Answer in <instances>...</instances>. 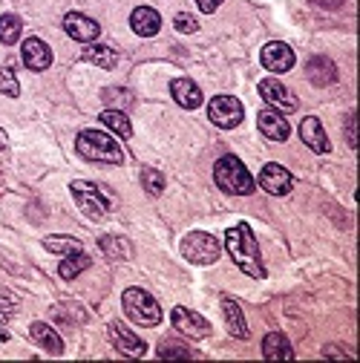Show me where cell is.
Segmentation results:
<instances>
[{"label":"cell","mask_w":360,"mask_h":363,"mask_svg":"<svg viewBox=\"0 0 360 363\" xmlns=\"http://www.w3.org/2000/svg\"><path fill=\"white\" fill-rule=\"evenodd\" d=\"M225 248H228L231 259L240 265V271H245L248 277H257V280L265 277L259 245H257V237H254L248 222H240V225H234V228H228V234H225Z\"/></svg>","instance_id":"obj_1"},{"label":"cell","mask_w":360,"mask_h":363,"mask_svg":"<svg viewBox=\"0 0 360 363\" xmlns=\"http://www.w3.org/2000/svg\"><path fill=\"white\" fill-rule=\"evenodd\" d=\"M75 150H78V156H84L89 162H101V164H121L124 162L118 142L101 130H81L78 139H75Z\"/></svg>","instance_id":"obj_2"},{"label":"cell","mask_w":360,"mask_h":363,"mask_svg":"<svg viewBox=\"0 0 360 363\" xmlns=\"http://www.w3.org/2000/svg\"><path fill=\"white\" fill-rule=\"evenodd\" d=\"M213 182L225 194H234V196H248L257 188V179L248 173V167L237 156H222L213 164Z\"/></svg>","instance_id":"obj_3"},{"label":"cell","mask_w":360,"mask_h":363,"mask_svg":"<svg viewBox=\"0 0 360 363\" xmlns=\"http://www.w3.org/2000/svg\"><path fill=\"white\" fill-rule=\"evenodd\" d=\"M121 306H124V314L139 326H159L162 323V308L153 300V294H147L145 289H127L121 294Z\"/></svg>","instance_id":"obj_4"},{"label":"cell","mask_w":360,"mask_h":363,"mask_svg":"<svg viewBox=\"0 0 360 363\" xmlns=\"http://www.w3.org/2000/svg\"><path fill=\"white\" fill-rule=\"evenodd\" d=\"M69 191H72V196H75V202H78V208H81V213H84L86 219H104V216H107L110 199L101 194V188L93 185V182L75 179L72 185H69Z\"/></svg>","instance_id":"obj_5"},{"label":"cell","mask_w":360,"mask_h":363,"mask_svg":"<svg viewBox=\"0 0 360 363\" xmlns=\"http://www.w3.org/2000/svg\"><path fill=\"white\" fill-rule=\"evenodd\" d=\"M222 254V245L216 237L205 234V231H191L185 240H182V257L193 265H210L216 262Z\"/></svg>","instance_id":"obj_6"},{"label":"cell","mask_w":360,"mask_h":363,"mask_svg":"<svg viewBox=\"0 0 360 363\" xmlns=\"http://www.w3.org/2000/svg\"><path fill=\"white\" fill-rule=\"evenodd\" d=\"M242 116H245V110H242V104H240L234 96H216V99H210L208 118H210L216 127L231 130V127H237V124L242 121Z\"/></svg>","instance_id":"obj_7"},{"label":"cell","mask_w":360,"mask_h":363,"mask_svg":"<svg viewBox=\"0 0 360 363\" xmlns=\"http://www.w3.org/2000/svg\"><path fill=\"white\" fill-rule=\"evenodd\" d=\"M170 320H173V329L176 332H182V335H188V337H193V340H202V337H208L213 329H210V323L205 320L202 314H196V311H191V308H185V306H176L173 311H170Z\"/></svg>","instance_id":"obj_8"},{"label":"cell","mask_w":360,"mask_h":363,"mask_svg":"<svg viewBox=\"0 0 360 363\" xmlns=\"http://www.w3.org/2000/svg\"><path fill=\"white\" fill-rule=\"evenodd\" d=\"M259 96L271 104L277 113H294L297 110V99H294V93L286 86V84H280L277 78H262L259 81Z\"/></svg>","instance_id":"obj_9"},{"label":"cell","mask_w":360,"mask_h":363,"mask_svg":"<svg viewBox=\"0 0 360 363\" xmlns=\"http://www.w3.org/2000/svg\"><path fill=\"white\" fill-rule=\"evenodd\" d=\"M259 188L265 194H271V196H286L294 188V179L283 164L271 162V164H265L262 173H259Z\"/></svg>","instance_id":"obj_10"},{"label":"cell","mask_w":360,"mask_h":363,"mask_svg":"<svg viewBox=\"0 0 360 363\" xmlns=\"http://www.w3.org/2000/svg\"><path fill=\"white\" fill-rule=\"evenodd\" d=\"M259 61H262L265 69H271V72H288L294 67V52H291L288 43L271 40V43H265V47H262Z\"/></svg>","instance_id":"obj_11"},{"label":"cell","mask_w":360,"mask_h":363,"mask_svg":"<svg viewBox=\"0 0 360 363\" xmlns=\"http://www.w3.org/2000/svg\"><path fill=\"white\" fill-rule=\"evenodd\" d=\"M64 32H67L72 40H81V43H93V40H99V35H101V26H99L93 18L81 15V12H69V15L64 18Z\"/></svg>","instance_id":"obj_12"},{"label":"cell","mask_w":360,"mask_h":363,"mask_svg":"<svg viewBox=\"0 0 360 363\" xmlns=\"http://www.w3.org/2000/svg\"><path fill=\"white\" fill-rule=\"evenodd\" d=\"M21 58L32 72H43V69H50V64H52V50L40 38H26L23 50H21Z\"/></svg>","instance_id":"obj_13"},{"label":"cell","mask_w":360,"mask_h":363,"mask_svg":"<svg viewBox=\"0 0 360 363\" xmlns=\"http://www.w3.org/2000/svg\"><path fill=\"white\" fill-rule=\"evenodd\" d=\"M107 332H110V337H113V343H116L118 352H124V354H130V357H142V354H147V343L139 340V337L133 335L124 323L113 320V323L107 326Z\"/></svg>","instance_id":"obj_14"},{"label":"cell","mask_w":360,"mask_h":363,"mask_svg":"<svg viewBox=\"0 0 360 363\" xmlns=\"http://www.w3.org/2000/svg\"><path fill=\"white\" fill-rule=\"evenodd\" d=\"M300 139H303V145H308L314 153H329V150H332L329 135H326L320 118H314V116H308V118L300 121Z\"/></svg>","instance_id":"obj_15"},{"label":"cell","mask_w":360,"mask_h":363,"mask_svg":"<svg viewBox=\"0 0 360 363\" xmlns=\"http://www.w3.org/2000/svg\"><path fill=\"white\" fill-rule=\"evenodd\" d=\"M305 75H308V81L314 86H332L337 81V67L329 58H323V55H314L305 64Z\"/></svg>","instance_id":"obj_16"},{"label":"cell","mask_w":360,"mask_h":363,"mask_svg":"<svg viewBox=\"0 0 360 363\" xmlns=\"http://www.w3.org/2000/svg\"><path fill=\"white\" fill-rule=\"evenodd\" d=\"M170 93H173L176 104L185 107V110H196V107L202 104V89H199L191 78H176V81L170 84Z\"/></svg>","instance_id":"obj_17"},{"label":"cell","mask_w":360,"mask_h":363,"mask_svg":"<svg viewBox=\"0 0 360 363\" xmlns=\"http://www.w3.org/2000/svg\"><path fill=\"white\" fill-rule=\"evenodd\" d=\"M257 124H259V130L268 135L271 142H286L288 139V121L277 113V110H262L259 116H257Z\"/></svg>","instance_id":"obj_18"},{"label":"cell","mask_w":360,"mask_h":363,"mask_svg":"<svg viewBox=\"0 0 360 363\" xmlns=\"http://www.w3.org/2000/svg\"><path fill=\"white\" fill-rule=\"evenodd\" d=\"M130 26H133V32L142 35V38H153L162 29V18L150 6H139V9H133V15H130Z\"/></svg>","instance_id":"obj_19"},{"label":"cell","mask_w":360,"mask_h":363,"mask_svg":"<svg viewBox=\"0 0 360 363\" xmlns=\"http://www.w3.org/2000/svg\"><path fill=\"white\" fill-rule=\"evenodd\" d=\"M222 311H225V323H228V332L240 340L248 337V323H245V317H242V308L237 300L231 297H222Z\"/></svg>","instance_id":"obj_20"},{"label":"cell","mask_w":360,"mask_h":363,"mask_svg":"<svg viewBox=\"0 0 360 363\" xmlns=\"http://www.w3.org/2000/svg\"><path fill=\"white\" fill-rule=\"evenodd\" d=\"M29 335H32V340L40 346V349H47L50 354H61L64 352V340L58 337V332L55 329H50L47 323H32V329H29Z\"/></svg>","instance_id":"obj_21"},{"label":"cell","mask_w":360,"mask_h":363,"mask_svg":"<svg viewBox=\"0 0 360 363\" xmlns=\"http://www.w3.org/2000/svg\"><path fill=\"white\" fill-rule=\"evenodd\" d=\"M262 357H268V360H291L294 357V349L288 346V340H286V335H280V332H271V335H265V340H262Z\"/></svg>","instance_id":"obj_22"},{"label":"cell","mask_w":360,"mask_h":363,"mask_svg":"<svg viewBox=\"0 0 360 363\" xmlns=\"http://www.w3.org/2000/svg\"><path fill=\"white\" fill-rule=\"evenodd\" d=\"M84 61L96 64V67H104V69H113L118 64V52L113 47H104V43H96V47L84 50Z\"/></svg>","instance_id":"obj_23"},{"label":"cell","mask_w":360,"mask_h":363,"mask_svg":"<svg viewBox=\"0 0 360 363\" xmlns=\"http://www.w3.org/2000/svg\"><path fill=\"white\" fill-rule=\"evenodd\" d=\"M84 268H89V257H86L84 251H78V254H67V257L61 259L58 274H61L64 280H75Z\"/></svg>","instance_id":"obj_24"},{"label":"cell","mask_w":360,"mask_h":363,"mask_svg":"<svg viewBox=\"0 0 360 363\" xmlns=\"http://www.w3.org/2000/svg\"><path fill=\"white\" fill-rule=\"evenodd\" d=\"M99 245H101V251H104L110 259H130V257H133V245H130L124 237H101Z\"/></svg>","instance_id":"obj_25"},{"label":"cell","mask_w":360,"mask_h":363,"mask_svg":"<svg viewBox=\"0 0 360 363\" xmlns=\"http://www.w3.org/2000/svg\"><path fill=\"white\" fill-rule=\"evenodd\" d=\"M101 124H104V127H110L113 133H118L121 139H130V135H133L130 118H127L121 110H104V113H101Z\"/></svg>","instance_id":"obj_26"},{"label":"cell","mask_w":360,"mask_h":363,"mask_svg":"<svg viewBox=\"0 0 360 363\" xmlns=\"http://www.w3.org/2000/svg\"><path fill=\"white\" fill-rule=\"evenodd\" d=\"M21 32H23V21L18 15H4L0 18V40L12 47V43L21 40Z\"/></svg>","instance_id":"obj_27"},{"label":"cell","mask_w":360,"mask_h":363,"mask_svg":"<svg viewBox=\"0 0 360 363\" xmlns=\"http://www.w3.org/2000/svg\"><path fill=\"white\" fill-rule=\"evenodd\" d=\"M43 248L47 251H52V254H78L84 245H81V240H72V237H47L43 240Z\"/></svg>","instance_id":"obj_28"},{"label":"cell","mask_w":360,"mask_h":363,"mask_svg":"<svg viewBox=\"0 0 360 363\" xmlns=\"http://www.w3.org/2000/svg\"><path fill=\"white\" fill-rule=\"evenodd\" d=\"M142 185L150 196H159L164 191V176L156 167H142Z\"/></svg>","instance_id":"obj_29"},{"label":"cell","mask_w":360,"mask_h":363,"mask_svg":"<svg viewBox=\"0 0 360 363\" xmlns=\"http://www.w3.org/2000/svg\"><path fill=\"white\" fill-rule=\"evenodd\" d=\"M0 93L9 96V99H18L21 96V84L15 78L12 69H0Z\"/></svg>","instance_id":"obj_30"},{"label":"cell","mask_w":360,"mask_h":363,"mask_svg":"<svg viewBox=\"0 0 360 363\" xmlns=\"http://www.w3.org/2000/svg\"><path fill=\"white\" fill-rule=\"evenodd\" d=\"M173 26L182 32V35H191V32H196L199 29V23H196V18L193 15H188V12H179L176 15V21H173Z\"/></svg>","instance_id":"obj_31"},{"label":"cell","mask_w":360,"mask_h":363,"mask_svg":"<svg viewBox=\"0 0 360 363\" xmlns=\"http://www.w3.org/2000/svg\"><path fill=\"white\" fill-rule=\"evenodd\" d=\"M104 101L107 104H118L121 101V107H130L133 104V96L127 93V89H104Z\"/></svg>","instance_id":"obj_32"},{"label":"cell","mask_w":360,"mask_h":363,"mask_svg":"<svg viewBox=\"0 0 360 363\" xmlns=\"http://www.w3.org/2000/svg\"><path fill=\"white\" fill-rule=\"evenodd\" d=\"M159 357H191V349L188 346H173V343H162L159 346Z\"/></svg>","instance_id":"obj_33"},{"label":"cell","mask_w":360,"mask_h":363,"mask_svg":"<svg viewBox=\"0 0 360 363\" xmlns=\"http://www.w3.org/2000/svg\"><path fill=\"white\" fill-rule=\"evenodd\" d=\"M12 314H15V300H9V297H0V323L12 320Z\"/></svg>","instance_id":"obj_34"},{"label":"cell","mask_w":360,"mask_h":363,"mask_svg":"<svg viewBox=\"0 0 360 363\" xmlns=\"http://www.w3.org/2000/svg\"><path fill=\"white\" fill-rule=\"evenodd\" d=\"M346 4V0H311V6H317V9H340Z\"/></svg>","instance_id":"obj_35"},{"label":"cell","mask_w":360,"mask_h":363,"mask_svg":"<svg viewBox=\"0 0 360 363\" xmlns=\"http://www.w3.org/2000/svg\"><path fill=\"white\" fill-rule=\"evenodd\" d=\"M196 6H199L202 12H208V15H210V12H216V9L222 6V0H196Z\"/></svg>","instance_id":"obj_36"},{"label":"cell","mask_w":360,"mask_h":363,"mask_svg":"<svg viewBox=\"0 0 360 363\" xmlns=\"http://www.w3.org/2000/svg\"><path fill=\"white\" fill-rule=\"evenodd\" d=\"M346 139H349V147H357V139H354V116H349V127H346Z\"/></svg>","instance_id":"obj_37"},{"label":"cell","mask_w":360,"mask_h":363,"mask_svg":"<svg viewBox=\"0 0 360 363\" xmlns=\"http://www.w3.org/2000/svg\"><path fill=\"white\" fill-rule=\"evenodd\" d=\"M0 150H9V139H6L4 130H0Z\"/></svg>","instance_id":"obj_38"},{"label":"cell","mask_w":360,"mask_h":363,"mask_svg":"<svg viewBox=\"0 0 360 363\" xmlns=\"http://www.w3.org/2000/svg\"><path fill=\"white\" fill-rule=\"evenodd\" d=\"M0 340H4V343H6V340H9V335H6V332H4V329H0Z\"/></svg>","instance_id":"obj_39"}]
</instances>
